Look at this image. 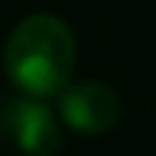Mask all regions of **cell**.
I'll use <instances>...</instances> for the list:
<instances>
[{
    "instance_id": "3957f363",
    "label": "cell",
    "mask_w": 156,
    "mask_h": 156,
    "mask_svg": "<svg viewBox=\"0 0 156 156\" xmlns=\"http://www.w3.org/2000/svg\"><path fill=\"white\" fill-rule=\"evenodd\" d=\"M61 115L73 131L102 134V131L118 124V118H121V99L105 83H80V86L64 93Z\"/></svg>"
},
{
    "instance_id": "6da1fadb",
    "label": "cell",
    "mask_w": 156,
    "mask_h": 156,
    "mask_svg": "<svg viewBox=\"0 0 156 156\" xmlns=\"http://www.w3.org/2000/svg\"><path fill=\"white\" fill-rule=\"evenodd\" d=\"M76 64L73 32L54 16H29L6 41V73L32 96L67 89Z\"/></svg>"
},
{
    "instance_id": "7a4b0ae2",
    "label": "cell",
    "mask_w": 156,
    "mask_h": 156,
    "mask_svg": "<svg viewBox=\"0 0 156 156\" xmlns=\"http://www.w3.org/2000/svg\"><path fill=\"white\" fill-rule=\"evenodd\" d=\"M0 131L3 137L26 156H51L61 147V127L48 105L41 102H10L0 115Z\"/></svg>"
}]
</instances>
